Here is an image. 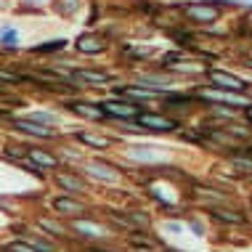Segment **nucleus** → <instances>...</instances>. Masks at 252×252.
<instances>
[{
	"label": "nucleus",
	"mask_w": 252,
	"mask_h": 252,
	"mask_svg": "<svg viewBox=\"0 0 252 252\" xmlns=\"http://www.w3.org/2000/svg\"><path fill=\"white\" fill-rule=\"evenodd\" d=\"M74 8H77V0H64V5H61V13H66V16H69Z\"/></svg>",
	"instance_id": "22"
},
{
	"label": "nucleus",
	"mask_w": 252,
	"mask_h": 252,
	"mask_svg": "<svg viewBox=\"0 0 252 252\" xmlns=\"http://www.w3.org/2000/svg\"><path fill=\"white\" fill-rule=\"evenodd\" d=\"M53 207H56L59 213H69V215L83 213V204H80V202H74V199H69V196H59V199L53 202Z\"/></svg>",
	"instance_id": "10"
},
{
	"label": "nucleus",
	"mask_w": 252,
	"mask_h": 252,
	"mask_svg": "<svg viewBox=\"0 0 252 252\" xmlns=\"http://www.w3.org/2000/svg\"><path fill=\"white\" fill-rule=\"evenodd\" d=\"M138 122L146 127V130H165V133H170V130H175V127H178V122H175V120L157 117V114H141Z\"/></svg>",
	"instance_id": "3"
},
{
	"label": "nucleus",
	"mask_w": 252,
	"mask_h": 252,
	"mask_svg": "<svg viewBox=\"0 0 252 252\" xmlns=\"http://www.w3.org/2000/svg\"><path fill=\"white\" fill-rule=\"evenodd\" d=\"M56 181H59V186H64V189H69V191H83V186L85 183L80 181V178H72V175H56Z\"/></svg>",
	"instance_id": "13"
},
{
	"label": "nucleus",
	"mask_w": 252,
	"mask_h": 252,
	"mask_svg": "<svg viewBox=\"0 0 252 252\" xmlns=\"http://www.w3.org/2000/svg\"><path fill=\"white\" fill-rule=\"evenodd\" d=\"M117 96L125 98H154L157 91H135V88H117Z\"/></svg>",
	"instance_id": "12"
},
{
	"label": "nucleus",
	"mask_w": 252,
	"mask_h": 252,
	"mask_svg": "<svg viewBox=\"0 0 252 252\" xmlns=\"http://www.w3.org/2000/svg\"><path fill=\"white\" fill-rule=\"evenodd\" d=\"M66 45V40H51V43H43V45H37V53H51V51H61Z\"/></svg>",
	"instance_id": "16"
},
{
	"label": "nucleus",
	"mask_w": 252,
	"mask_h": 252,
	"mask_svg": "<svg viewBox=\"0 0 252 252\" xmlns=\"http://www.w3.org/2000/svg\"><path fill=\"white\" fill-rule=\"evenodd\" d=\"M213 218L220 223H231V226H244L247 223V218L242 213H236V210H220V207H213Z\"/></svg>",
	"instance_id": "7"
},
{
	"label": "nucleus",
	"mask_w": 252,
	"mask_h": 252,
	"mask_svg": "<svg viewBox=\"0 0 252 252\" xmlns=\"http://www.w3.org/2000/svg\"><path fill=\"white\" fill-rule=\"evenodd\" d=\"M88 170H91L93 175H98V178H104V181H114V178H117V175H114L112 170H106V167H98V165H91Z\"/></svg>",
	"instance_id": "17"
},
{
	"label": "nucleus",
	"mask_w": 252,
	"mask_h": 252,
	"mask_svg": "<svg viewBox=\"0 0 252 252\" xmlns=\"http://www.w3.org/2000/svg\"><path fill=\"white\" fill-rule=\"evenodd\" d=\"M0 5H3V0H0Z\"/></svg>",
	"instance_id": "28"
},
{
	"label": "nucleus",
	"mask_w": 252,
	"mask_h": 252,
	"mask_svg": "<svg viewBox=\"0 0 252 252\" xmlns=\"http://www.w3.org/2000/svg\"><path fill=\"white\" fill-rule=\"evenodd\" d=\"M30 159L35 162L37 167H56V165H59V162L53 159L51 154H45L43 149H30Z\"/></svg>",
	"instance_id": "11"
},
{
	"label": "nucleus",
	"mask_w": 252,
	"mask_h": 252,
	"mask_svg": "<svg viewBox=\"0 0 252 252\" xmlns=\"http://www.w3.org/2000/svg\"><path fill=\"white\" fill-rule=\"evenodd\" d=\"M77 80H88V83H106V80H109V74H106V72L83 69V72H77Z\"/></svg>",
	"instance_id": "14"
},
{
	"label": "nucleus",
	"mask_w": 252,
	"mask_h": 252,
	"mask_svg": "<svg viewBox=\"0 0 252 252\" xmlns=\"http://www.w3.org/2000/svg\"><path fill=\"white\" fill-rule=\"evenodd\" d=\"M27 3H37V0H27Z\"/></svg>",
	"instance_id": "27"
},
{
	"label": "nucleus",
	"mask_w": 252,
	"mask_h": 252,
	"mask_svg": "<svg viewBox=\"0 0 252 252\" xmlns=\"http://www.w3.org/2000/svg\"><path fill=\"white\" fill-rule=\"evenodd\" d=\"M0 80H5V83H19L22 77H19V74H13V72H3V69H0Z\"/></svg>",
	"instance_id": "23"
},
{
	"label": "nucleus",
	"mask_w": 252,
	"mask_h": 252,
	"mask_svg": "<svg viewBox=\"0 0 252 252\" xmlns=\"http://www.w3.org/2000/svg\"><path fill=\"white\" fill-rule=\"evenodd\" d=\"M207 77L213 80V88L218 91H226V93H244L247 91V83L236 74H228V72H220V69H207Z\"/></svg>",
	"instance_id": "1"
},
{
	"label": "nucleus",
	"mask_w": 252,
	"mask_h": 252,
	"mask_svg": "<svg viewBox=\"0 0 252 252\" xmlns=\"http://www.w3.org/2000/svg\"><path fill=\"white\" fill-rule=\"evenodd\" d=\"M125 223H138V226H149V215H146V213H130V218H125Z\"/></svg>",
	"instance_id": "20"
},
{
	"label": "nucleus",
	"mask_w": 252,
	"mask_h": 252,
	"mask_svg": "<svg viewBox=\"0 0 252 252\" xmlns=\"http://www.w3.org/2000/svg\"><path fill=\"white\" fill-rule=\"evenodd\" d=\"M13 125H16V130H24L30 135H37V138H51V130L48 127H43L40 122H32V120H13Z\"/></svg>",
	"instance_id": "6"
},
{
	"label": "nucleus",
	"mask_w": 252,
	"mask_h": 252,
	"mask_svg": "<svg viewBox=\"0 0 252 252\" xmlns=\"http://www.w3.org/2000/svg\"><path fill=\"white\" fill-rule=\"evenodd\" d=\"M186 16L191 19V22L196 24H210V22H215L218 16H220V8H215V5H207V3H191V5H186Z\"/></svg>",
	"instance_id": "2"
},
{
	"label": "nucleus",
	"mask_w": 252,
	"mask_h": 252,
	"mask_svg": "<svg viewBox=\"0 0 252 252\" xmlns=\"http://www.w3.org/2000/svg\"><path fill=\"white\" fill-rule=\"evenodd\" d=\"M244 117H247V122H250V125H252V104H250L247 109H244Z\"/></svg>",
	"instance_id": "25"
},
{
	"label": "nucleus",
	"mask_w": 252,
	"mask_h": 252,
	"mask_svg": "<svg viewBox=\"0 0 252 252\" xmlns=\"http://www.w3.org/2000/svg\"><path fill=\"white\" fill-rule=\"evenodd\" d=\"M247 66H252V59H247Z\"/></svg>",
	"instance_id": "26"
},
{
	"label": "nucleus",
	"mask_w": 252,
	"mask_h": 252,
	"mask_svg": "<svg viewBox=\"0 0 252 252\" xmlns=\"http://www.w3.org/2000/svg\"><path fill=\"white\" fill-rule=\"evenodd\" d=\"M106 45H104V40H101L98 35H83V37H77V51L80 53H88V56H93V53H101Z\"/></svg>",
	"instance_id": "4"
},
{
	"label": "nucleus",
	"mask_w": 252,
	"mask_h": 252,
	"mask_svg": "<svg viewBox=\"0 0 252 252\" xmlns=\"http://www.w3.org/2000/svg\"><path fill=\"white\" fill-rule=\"evenodd\" d=\"M72 109L80 114V117H88V120H104V117H109V112L104 106H93V104H85V101L72 104Z\"/></svg>",
	"instance_id": "5"
},
{
	"label": "nucleus",
	"mask_w": 252,
	"mask_h": 252,
	"mask_svg": "<svg viewBox=\"0 0 252 252\" xmlns=\"http://www.w3.org/2000/svg\"><path fill=\"white\" fill-rule=\"evenodd\" d=\"M106 109L112 117H122V120H130L133 117V106L130 104H117V101H106V104H101Z\"/></svg>",
	"instance_id": "9"
},
{
	"label": "nucleus",
	"mask_w": 252,
	"mask_h": 252,
	"mask_svg": "<svg viewBox=\"0 0 252 252\" xmlns=\"http://www.w3.org/2000/svg\"><path fill=\"white\" fill-rule=\"evenodd\" d=\"M32 120L45 122V125H53V122H56V117H51V114H43V112H35V114H32Z\"/></svg>",
	"instance_id": "21"
},
{
	"label": "nucleus",
	"mask_w": 252,
	"mask_h": 252,
	"mask_svg": "<svg viewBox=\"0 0 252 252\" xmlns=\"http://www.w3.org/2000/svg\"><path fill=\"white\" fill-rule=\"evenodd\" d=\"M77 138L83 141V144H88V146H93V149H106V146H109V141H106V138H98V135H88V133H77Z\"/></svg>",
	"instance_id": "15"
},
{
	"label": "nucleus",
	"mask_w": 252,
	"mask_h": 252,
	"mask_svg": "<svg viewBox=\"0 0 252 252\" xmlns=\"http://www.w3.org/2000/svg\"><path fill=\"white\" fill-rule=\"evenodd\" d=\"M74 228H77V234L85 236V239H101V236H104V228L96 226V223H88V220H77Z\"/></svg>",
	"instance_id": "8"
},
{
	"label": "nucleus",
	"mask_w": 252,
	"mask_h": 252,
	"mask_svg": "<svg viewBox=\"0 0 252 252\" xmlns=\"http://www.w3.org/2000/svg\"><path fill=\"white\" fill-rule=\"evenodd\" d=\"M0 40H3V45H8V48H13V45L19 43V35L13 30H3L0 32Z\"/></svg>",
	"instance_id": "18"
},
{
	"label": "nucleus",
	"mask_w": 252,
	"mask_h": 252,
	"mask_svg": "<svg viewBox=\"0 0 252 252\" xmlns=\"http://www.w3.org/2000/svg\"><path fill=\"white\" fill-rule=\"evenodd\" d=\"M5 252H35V247L24 242H11V244H5Z\"/></svg>",
	"instance_id": "19"
},
{
	"label": "nucleus",
	"mask_w": 252,
	"mask_h": 252,
	"mask_svg": "<svg viewBox=\"0 0 252 252\" xmlns=\"http://www.w3.org/2000/svg\"><path fill=\"white\" fill-rule=\"evenodd\" d=\"M234 162H236V167H242V170H252V159L247 157V159H242V157H234Z\"/></svg>",
	"instance_id": "24"
}]
</instances>
